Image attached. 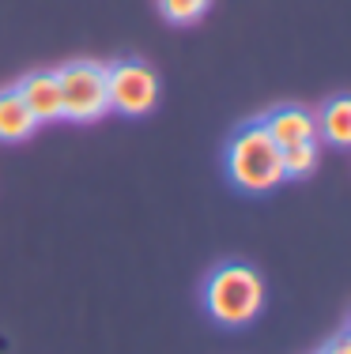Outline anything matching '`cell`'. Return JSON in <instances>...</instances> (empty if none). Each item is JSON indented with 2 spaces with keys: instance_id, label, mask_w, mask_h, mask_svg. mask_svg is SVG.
<instances>
[{
  "instance_id": "4",
  "label": "cell",
  "mask_w": 351,
  "mask_h": 354,
  "mask_svg": "<svg viewBox=\"0 0 351 354\" xmlns=\"http://www.w3.org/2000/svg\"><path fill=\"white\" fill-rule=\"evenodd\" d=\"M106 98H110V109H117V113L144 117L159 102V75L144 61H132V57L114 61L106 68Z\"/></svg>"
},
{
  "instance_id": "5",
  "label": "cell",
  "mask_w": 351,
  "mask_h": 354,
  "mask_svg": "<svg viewBox=\"0 0 351 354\" xmlns=\"http://www.w3.org/2000/svg\"><path fill=\"white\" fill-rule=\"evenodd\" d=\"M261 124H264V132L276 140L280 151L291 147V143H306V140L317 136L314 113H306L303 106H280V109H272V113H264Z\"/></svg>"
},
{
  "instance_id": "11",
  "label": "cell",
  "mask_w": 351,
  "mask_h": 354,
  "mask_svg": "<svg viewBox=\"0 0 351 354\" xmlns=\"http://www.w3.org/2000/svg\"><path fill=\"white\" fill-rule=\"evenodd\" d=\"M321 354H351V339H348V335H336V339H332Z\"/></svg>"
},
{
  "instance_id": "1",
  "label": "cell",
  "mask_w": 351,
  "mask_h": 354,
  "mask_svg": "<svg viewBox=\"0 0 351 354\" xmlns=\"http://www.w3.org/2000/svg\"><path fill=\"white\" fill-rule=\"evenodd\" d=\"M227 177L242 192H272L283 181V151L261 121H242L227 143Z\"/></svg>"
},
{
  "instance_id": "3",
  "label": "cell",
  "mask_w": 351,
  "mask_h": 354,
  "mask_svg": "<svg viewBox=\"0 0 351 354\" xmlns=\"http://www.w3.org/2000/svg\"><path fill=\"white\" fill-rule=\"evenodd\" d=\"M57 83H61V117L76 124L98 121L110 109L106 98V64L98 61H69L57 68Z\"/></svg>"
},
{
  "instance_id": "7",
  "label": "cell",
  "mask_w": 351,
  "mask_h": 354,
  "mask_svg": "<svg viewBox=\"0 0 351 354\" xmlns=\"http://www.w3.org/2000/svg\"><path fill=\"white\" fill-rule=\"evenodd\" d=\"M38 129L35 113L23 102L19 87H4L0 91V143H19Z\"/></svg>"
},
{
  "instance_id": "10",
  "label": "cell",
  "mask_w": 351,
  "mask_h": 354,
  "mask_svg": "<svg viewBox=\"0 0 351 354\" xmlns=\"http://www.w3.org/2000/svg\"><path fill=\"white\" fill-rule=\"evenodd\" d=\"M212 8V0H159V12H163L166 23H178V27H186V23H197L200 15Z\"/></svg>"
},
{
  "instance_id": "8",
  "label": "cell",
  "mask_w": 351,
  "mask_h": 354,
  "mask_svg": "<svg viewBox=\"0 0 351 354\" xmlns=\"http://www.w3.org/2000/svg\"><path fill=\"white\" fill-rule=\"evenodd\" d=\"M321 136L332 143V147H348L351 143V98L336 95L329 106L321 109Z\"/></svg>"
},
{
  "instance_id": "6",
  "label": "cell",
  "mask_w": 351,
  "mask_h": 354,
  "mask_svg": "<svg viewBox=\"0 0 351 354\" xmlns=\"http://www.w3.org/2000/svg\"><path fill=\"white\" fill-rule=\"evenodd\" d=\"M19 95L27 109L35 113L38 124L46 121H61V83H57V72H30L19 80Z\"/></svg>"
},
{
  "instance_id": "9",
  "label": "cell",
  "mask_w": 351,
  "mask_h": 354,
  "mask_svg": "<svg viewBox=\"0 0 351 354\" xmlns=\"http://www.w3.org/2000/svg\"><path fill=\"white\" fill-rule=\"evenodd\" d=\"M314 166H317V143L314 140L283 147V177H306V174H314Z\"/></svg>"
},
{
  "instance_id": "2",
  "label": "cell",
  "mask_w": 351,
  "mask_h": 354,
  "mask_svg": "<svg viewBox=\"0 0 351 354\" xmlns=\"http://www.w3.org/2000/svg\"><path fill=\"white\" fill-rule=\"evenodd\" d=\"M264 306V283L249 264H219L204 283V309L223 328H246Z\"/></svg>"
}]
</instances>
